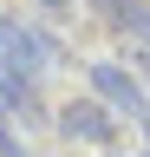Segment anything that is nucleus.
I'll list each match as a JSON object with an SVG mask.
<instances>
[{"mask_svg":"<svg viewBox=\"0 0 150 157\" xmlns=\"http://www.w3.org/2000/svg\"><path fill=\"white\" fill-rule=\"evenodd\" d=\"M98 7H104L111 20H118L124 33H137V39H150V7H144V0H98Z\"/></svg>","mask_w":150,"mask_h":157,"instance_id":"4","label":"nucleus"},{"mask_svg":"<svg viewBox=\"0 0 150 157\" xmlns=\"http://www.w3.org/2000/svg\"><path fill=\"white\" fill-rule=\"evenodd\" d=\"M0 157H20V144H13V131H7V118H0Z\"/></svg>","mask_w":150,"mask_h":157,"instance_id":"5","label":"nucleus"},{"mask_svg":"<svg viewBox=\"0 0 150 157\" xmlns=\"http://www.w3.org/2000/svg\"><path fill=\"white\" fill-rule=\"evenodd\" d=\"M59 124H65V137H85V144H104V137H111L104 105H65V111H59Z\"/></svg>","mask_w":150,"mask_h":157,"instance_id":"2","label":"nucleus"},{"mask_svg":"<svg viewBox=\"0 0 150 157\" xmlns=\"http://www.w3.org/2000/svg\"><path fill=\"white\" fill-rule=\"evenodd\" d=\"M46 39L39 33H33V26H20V20H0V66H7V72H0V78H39L46 72Z\"/></svg>","mask_w":150,"mask_h":157,"instance_id":"1","label":"nucleus"},{"mask_svg":"<svg viewBox=\"0 0 150 157\" xmlns=\"http://www.w3.org/2000/svg\"><path fill=\"white\" fill-rule=\"evenodd\" d=\"M46 7H72V0H46Z\"/></svg>","mask_w":150,"mask_h":157,"instance_id":"6","label":"nucleus"},{"mask_svg":"<svg viewBox=\"0 0 150 157\" xmlns=\"http://www.w3.org/2000/svg\"><path fill=\"white\" fill-rule=\"evenodd\" d=\"M91 78H98V98H111V105H130V111H144V92L130 85V72H118V66H98Z\"/></svg>","mask_w":150,"mask_h":157,"instance_id":"3","label":"nucleus"}]
</instances>
